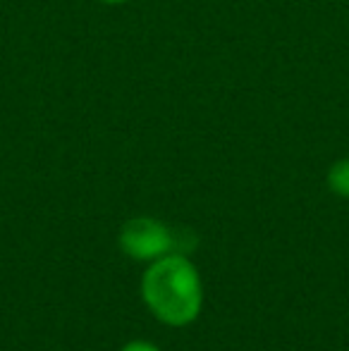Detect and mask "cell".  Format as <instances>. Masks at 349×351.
<instances>
[{
  "mask_svg": "<svg viewBox=\"0 0 349 351\" xmlns=\"http://www.w3.org/2000/svg\"><path fill=\"white\" fill-rule=\"evenodd\" d=\"M122 351H160V349L154 347V344H149V342H141V339H136V342H130L127 347H122Z\"/></svg>",
  "mask_w": 349,
  "mask_h": 351,
  "instance_id": "cell-4",
  "label": "cell"
},
{
  "mask_svg": "<svg viewBox=\"0 0 349 351\" xmlns=\"http://www.w3.org/2000/svg\"><path fill=\"white\" fill-rule=\"evenodd\" d=\"M141 294L149 311L170 328L194 323L204 304L199 270L182 254H165L141 278Z\"/></svg>",
  "mask_w": 349,
  "mask_h": 351,
  "instance_id": "cell-1",
  "label": "cell"
},
{
  "mask_svg": "<svg viewBox=\"0 0 349 351\" xmlns=\"http://www.w3.org/2000/svg\"><path fill=\"white\" fill-rule=\"evenodd\" d=\"M328 186L342 199H349V158H342L328 172Z\"/></svg>",
  "mask_w": 349,
  "mask_h": 351,
  "instance_id": "cell-3",
  "label": "cell"
},
{
  "mask_svg": "<svg viewBox=\"0 0 349 351\" xmlns=\"http://www.w3.org/2000/svg\"><path fill=\"white\" fill-rule=\"evenodd\" d=\"M120 249L134 261H156L175 249V237L160 220L134 217L122 225Z\"/></svg>",
  "mask_w": 349,
  "mask_h": 351,
  "instance_id": "cell-2",
  "label": "cell"
},
{
  "mask_svg": "<svg viewBox=\"0 0 349 351\" xmlns=\"http://www.w3.org/2000/svg\"><path fill=\"white\" fill-rule=\"evenodd\" d=\"M101 3H106V5H122V3H127V0H101Z\"/></svg>",
  "mask_w": 349,
  "mask_h": 351,
  "instance_id": "cell-5",
  "label": "cell"
}]
</instances>
